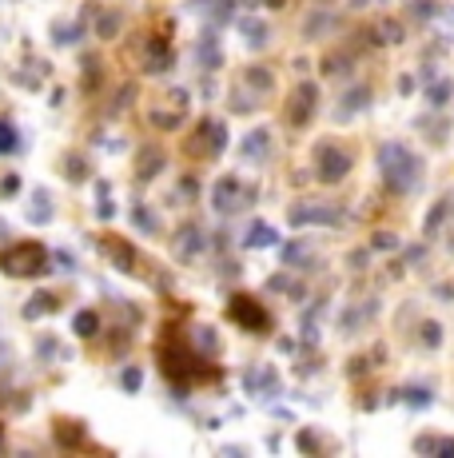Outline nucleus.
I'll list each match as a JSON object with an SVG mask.
<instances>
[{
    "label": "nucleus",
    "mask_w": 454,
    "mask_h": 458,
    "mask_svg": "<svg viewBox=\"0 0 454 458\" xmlns=\"http://www.w3.org/2000/svg\"><path fill=\"white\" fill-rule=\"evenodd\" d=\"M447 96H450V84H439V88H434V92H431V100H434V104H442V100H447Z\"/></svg>",
    "instance_id": "obj_19"
},
{
    "label": "nucleus",
    "mask_w": 454,
    "mask_h": 458,
    "mask_svg": "<svg viewBox=\"0 0 454 458\" xmlns=\"http://www.w3.org/2000/svg\"><path fill=\"white\" fill-rule=\"evenodd\" d=\"M45 311H52V295H45V292L37 295V303L24 307V315H29V319H37V315H45Z\"/></svg>",
    "instance_id": "obj_13"
},
{
    "label": "nucleus",
    "mask_w": 454,
    "mask_h": 458,
    "mask_svg": "<svg viewBox=\"0 0 454 458\" xmlns=\"http://www.w3.org/2000/svg\"><path fill=\"white\" fill-rule=\"evenodd\" d=\"M403 399L410 403V407H431V394L426 391H403Z\"/></svg>",
    "instance_id": "obj_17"
},
{
    "label": "nucleus",
    "mask_w": 454,
    "mask_h": 458,
    "mask_svg": "<svg viewBox=\"0 0 454 458\" xmlns=\"http://www.w3.org/2000/svg\"><path fill=\"white\" fill-rule=\"evenodd\" d=\"M423 343H431V347H439V323H426V327H423Z\"/></svg>",
    "instance_id": "obj_18"
},
{
    "label": "nucleus",
    "mask_w": 454,
    "mask_h": 458,
    "mask_svg": "<svg viewBox=\"0 0 454 458\" xmlns=\"http://www.w3.org/2000/svg\"><path fill=\"white\" fill-rule=\"evenodd\" d=\"M291 224L295 227H303V224H339V211H331V208H295Z\"/></svg>",
    "instance_id": "obj_6"
},
{
    "label": "nucleus",
    "mask_w": 454,
    "mask_h": 458,
    "mask_svg": "<svg viewBox=\"0 0 454 458\" xmlns=\"http://www.w3.org/2000/svg\"><path fill=\"white\" fill-rule=\"evenodd\" d=\"M267 148H272V136H267V131H251L248 144H243V156H248V160H264Z\"/></svg>",
    "instance_id": "obj_9"
},
{
    "label": "nucleus",
    "mask_w": 454,
    "mask_h": 458,
    "mask_svg": "<svg viewBox=\"0 0 454 458\" xmlns=\"http://www.w3.org/2000/svg\"><path fill=\"white\" fill-rule=\"evenodd\" d=\"M379 167H383V180H387L395 191H410L418 183V156L410 152L407 144H383Z\"/></svg>",
    "instance_id": "obj_1"
},
{
    "label": "nucleus",
    "mask_w": 454,
    "mask_h": 458,
    "mask_svg": "<svg viewBox=\"0 0 454 458\" xmlns=\"http://www.w3.org/2000/svg\"><path fill=\"white\" fill-rule=\"evenodd\" d=\"M240 32L251 40V48H267V24L264 21H256V16H251V21H240Z\"/></svg>",
    "instance_id": "obj_8"
},
{
    "label": "nucleus",
    "mask_w": 454,
    "mask_h": 458,
    "mask_svg": "<svg viewBox=\"0 0 454 458\" xmlns=\"http://www.w3.org/2000/svg\"><path fill=\"white\" fill-rule=\"evenodd\" d=\"M311 100H315V88L303 84L299 92H295V108H291V120H295V124H303V120L311 116Z\"/></svg>",
    "instance_id": "obj_7"
},
{
    "label": "nucleus",
    "mask_w": 454,
    "mask_h": 458,
    "mask_svg": "<svg viewBox=\"0 0 454 458\" xmlns=\"http://www.w3.org/2000/svg\"><path fill=\"white\" fill-rule=\"evenodd\" d=\"M16 152V128L13 124H0V156Z\"/></svg>",
    "instance_id": "obj_12"
},
{
    "label": "nucleus",
    "mask_w": 454,
    "mask_h": 458,
    "mask_svg": "<svg viewBox=\"0 0 454 458\" xmlns=\"http://www.w3.org/2000/svg\"><path fill=\"white\" fill-rule=\"evenodd\" d=\"M275 243V227H267V224H256L248 232V248H272Z\"/></svg>",
    "instance_id": "obj_10"
},
{
    "label": "nucleus",
    "mask_w": 454,
    "mask_h": 458,
    "mask_svg": "<svg viewBox=\"0 0 454 458\" xmlns=\"http://www.w3.org/2000/svg\"><path fill=\"white\" fill-rule=\"evenodd\" d=\"M32 199H37V208H32V224H45V219L52 216V211H48V196H45V191H37Z\"/></svg>",
    "instance_id": "obj_14"
},
{
    "label": "nucleus",
    "mask_w": 454,
    "mask_h": 458,
    "mask_svg": "<svg viewBox=\"0 0 454 458\" xmlns=\"http://www.w3.org/2000/svg\"><path fill=\"white\" fill-rule=\"evenodd\" d=\"M212 199H215V211H235V208H243V199H248V191H243V183L235 180V175H223V180L215 183Z\"/></svg>",
    "instance_id": "obj_4"
},
{
    "label": "nucleus",
    "mask_w": 454,
    "mask_h": 458,
    "mask_svg": "<svg viewBox=\"0 0 454 458\" xmlns=\"http://www.w3.org/2000/svg\"><path fill=\"white\" fill-rule=\"evenodd\" d=\"M96 327H100L96 311H80V315L72 319V331H76V335H84V339H88V335H96Z\"/></svg>",
    "instance_id": "obj_11"
},
{
    "label": "nucleus",
    "mask_w": 454,
    "mask_h": 458,
    "mask_svg": "<svg viewBox=\"0 0 454 458\" xmlns=\"http://www.w3.org/2000/svg\"><path fill=\"white\" fill-rule=\"evenodd\" d=\"M359 104H366V92H363V88H359V92H351V96H347V100H343V116H351V112H359Z\"/></svg>",
    "instance_id": "obj_16"
},
{
    "label": "nucleus",
    "mask_w": 454,
    "mask_h": 458,
    "mask_svg": "<svg viewBox=\"0 0 454 458\" xmlns=\"http://www.w3.org/2000/svg\"><path fill=\"white\" fill-rule=\"evenodd\" d=\"M124 386H128V391H136V386H139V371H124Z\"/></svg>",
    "instance_id": "obj_20"
},
{
    "label": "nucleus",
    "mask_w": 454,
    "mask_h": 458,
    "mask_svg": "<svg viewBox=\"0 0 454 458\" xmlns=\"http://www.w3.org/2000/svg\"><path fill=\"white\" fill-rule=\"evenodd\" d=\"M132 219H136L139 227H147V232H156V227H160V219L147 216V208H144V204H136V208H132Z\"/></svg>",
    "instance_id": "obj_15"
},
{
    "label": "nucleus",
    "mask_w": 454,
    "mask_h": 458,
    "mask_svg": "<svg viewBox=\"0 0 454 458\" xmlns=\"http://www.w3.org/2000/svg\"><path fill=\"white\" fill-rule=\"evenodd\" d=\"M315 160H319V180L323 183H339L347 172H351V156L335 144H323L315 152Z\"/></svg>",
    "instance_id": "obj_3"
},
{
    "label": "nucleus",
    "mask_w": 454,
    "mask_h": 458,
    "mask_svg": "<svg viewBox=\"0 0 454 458\" xmlns=\"http://www.w3.org/2000/svg\"><path fill=\"white\" fill-rule=\"evenodd\" d=\"M45 259H48V251L40 243H21V248H13L4 255V271L8 276H40Z\"/></svg>",
    "instance_id": "obj_2"
},
{
    "label": "nucleus",
    "mask_w": 454,
    "mask_h": 458,
    "mask_svg": "<svg viewBox=\"0 0 454 458\" xmlns=\"http://www.w3.org/2000/svg\"><path fill=\"white\" fill-rule=\"evenodd\" d=\"M231 315L243 323V327H256V331H259V327H267V311H264L259 303H251L248 295L235 299V303H231Z\"/></svg>",
    "instance_id": "obj_5"
}]
</instances>
